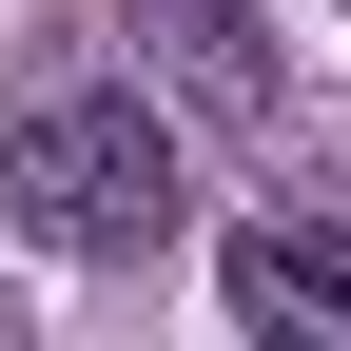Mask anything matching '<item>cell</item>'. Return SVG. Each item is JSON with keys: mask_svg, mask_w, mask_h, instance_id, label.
<instances>
[{"mask_svg": "<svg viewBox=\"0 0 351 351\" xmlns=\"http://www.w3.org/2000/svg\"><path fill=\"white\" fill-rule=\"evenodd\" d=\"M176 98L156 78H98V98H39L20 137H0V215H20L39 254H98V274H137L176 234Z\"/></svg>", "mask_w": 351, "mask_h": 351, "instance_id": "6da1fadb", "label": "cell"}, {"mask_svg": "<svg viewBox=\"0 0 351 351\" xmlns=\"http://www.w3.org/2000/svg\"><path fill=\"white\" fill-rule=\"evenodd\" d=\"M215 293H234V332H293V351H351V195H293V215H234V234H215Z\"/></svg>", "mask_w": 351, "mask_h": 351, "instance_id": "7a4b0ae2", "label": "cell"}, {"mask_svg": "<svg viewBox=\"0 0 351 351\" xmlns=\"http://www.w3.org/2000/svg\"><path fill=\"white\" fill-rule=\"evenodd\" d=\"M117 39H137V78L176 117H215V137L274 117V0H117Z\"/></svg>", "mask_w": 351, "mask_h": 351, "instance_id": "3957f363", "label": "cell"}, {"mask_svg": "<svg viewBox=\"0 0 351 351\" xmlns=\"http://www.w3.org/2000/svg\"><path fill=\"white\" fill-rule=\"evenodd\" d=\"M0 332H20V293H0Z\"/></svg>", "mask_w": 351, "mask_h": 351, "instance_id": "277c9868", "label": "cell"}]
</instances>
